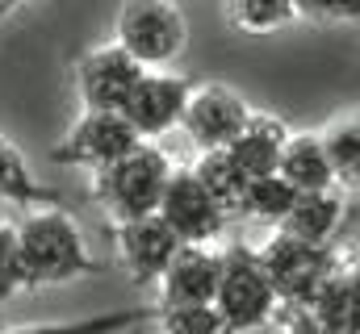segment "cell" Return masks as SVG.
<instances>
[{
  "instance_id": "15",
  "label": "cell",
  "mask_w": 360,
  "mask_h": 334,
  "mask_svg": "<svg viewBox=\"0 0 360 334\" xmlns=\"http://www.w3.org/2000/svg\"><path fill=\"white\" fill-rule=\"evenodd\" d=\"M285 138H289V130L276 121V117H248V126L222 147L226 151V159L239 167L248 180H256V175H272L276 171V159H281V147H285Z\"/></svg>"
},
{
  "instance_id": "19",
  "label": "cell",
  "mask_w": 360,
  "mask_h": 334,
  "mask_svg": "<svg viewBox=\"0 0 360 334\" xmlns=\"http://www.w3.org/2000/svg\"><path fill=\"white\" fill-rule=\"evenodd\" d=\"M0 196L13 201V205H46V201L59 196L55 188H46L42 180H34L25 155H21L4 134H0Z\"/></svg>"
},
{
  "instance_id": "16",
  "label": "cell",
  "mask_w": 360,
  "mask_h": 334,
  "mask_svg": "<svg viewBox=\"0 0 360 334\" xmlns=\"http://www.w3.org/2000/svg\"><path fill=\"white\" fill-rule=\"evenodd\" d=\"M276 175L293 192H327V188H335V175H331V163L323 155L319 134H289L285 147H281V159H276Z\"/></svg>"
},
{
  "instance_id": "27",
  "label": "cell",
  "mask_w": 360,
  "mask_h": 334,
  "mask_svg": "<svg viewBox=\"0 0 360 334\" xmlns=\"http://www.w3.org/2000/svg\"><path fill=\"white\" fill-rule=\"evenodd\" d=\"M126 334H143V326H139V330H126Z\"/></svg>"
},
{
  "instance_id": "2",
  "label": "cell",
  "mask_w": 360,
  "mask_h": 334,
  "mask_svg": "<svg viewBox=\"0 0 360 334\" xmlns=\"http://www.w3.org/2000/svg\"><path fill=\"white\" fill-rule=\"evenodd\" d=\"M168 175H172L168 155L151 142H139L134 151H126L109 167H96V201L109 209L113 222L147 218V213H155Z\"/></svg>"
},
{
  "instance_id": "5",
  "label": "cell",
  "mask_w": 360,
  "mask_h": 334,
  "mask_svg": "<svg viewBox=\"0 0 360 334\" xmlns=\"http://www.w3.org/2000/svg\"><path fill=\"white\" fill-rule=\"evenodd\" d=\"M188 42L184 13L172 0H126L117 13V46L139 67L172 63Z\"/></svg>"
},
{
  "instance_id": "9",
  "label": "cell",
  "mask_w": 360,
  "mask_h": 334,
  "mask_svg": "<svg viewBox=\"0 0 360 334\" xmlns=\"http://www.w3.org/2000/svg\"><path fill=\"white\" fill-rule=\"evenodd\" d=\"M184 100H188V84L180 76H151V72H143L139 84L130 88L126 105H122V117L130 121V130L143 142H151V138L168 134L172 126H180Z\"/></svg>"
},
{
  "instance_id": "21",
  "label": "cell",
  "mask_w": 360,
  "mask_h": 334,
  "mask_svg": "<svg viewBox=\"0 0 360 334\" xmlns=\"http://www.w3.org/2000/svg\"><path fill=\"white\" fill-rule=\"evenodd\" d=\"M293 188L272 171V175H256V180H248V192H243V213H252V218H260V222H269L276 226L281 218H285V209L293 205Z\"/></svg>"
},
{
  "instance_id": "4",
  "label": "cell",
  "mask_w": 360,
  "mask_h": 334,
  "mask_svg": "<svg viewBox=\"0 0 360 334\" xmlns=\"http://www.w3.org/2000/svg\"><path fill=\"white\" fill-rule=\"evenodd\" d=\"M256 259L276 293V305H285V309H302L314 297V288L340 267V255L331 247H314V243L289 239L281 230L256 250Z\"/></svg>"
},
{
  "instance_id": "25",
  "label": "cell",
  "mask_w": 360,
  "mask_h": 334,
  "mask_svg": "<svg viewBox=\"0 0 360 334\" xmlns=\"http://www.w3.org/2000/svg\"><path fill=\"white\" fill-rule=\"evenodd\" d=\"M293 17H310V21H356L360 0H289Z\"/></svg>"
},
{
  "instance_id": "11",
  "label": "cell",
  "mask_w": 360,
  "mask_h": 334,
  "mask_svg": "<svg viewBox=\"0 0 360 334\" xmlns=\"http://www.w3.org/2000/svg\"><path fill=\"white\" fill-rule=\"evenodd\" d=\"M293 314V334H356V267H335Z\"/></svg>"
},
{
  "instance_id": "22",
  "label": "cell",
  "mask_w": 360,
  "mask_h": 334,
  "mask_svg": "<svg viewBox=\"0 0 360 334\" xmlns=\"http://www.w3.org/2000/svg\"><path fill=\"white\" fill-rule=\"evenodd\" d=\"M226 8H231L235 29H248V34H269L293 21L289 0H226Z\"/></svg>"
},
{
  "instance_id": "20",
  "label": "cell",
  "mask_w": 360,
  "mask_h": 334,
  "mask_svg": "<svg viewBox=\"0 0 360 334\" xmlns=\"http://www.w3.org/2000/svg\"><path fill=\"white\" fill-rule=\"evenodd\" d=\"M319 142H323V155H327V163H331L335 184H356V167H360V126H356V117L335 121L327 134H319Z\"/></svg>"
},
{
  "instance_id": "6",
  "label": "cell",
  "mask_w": 360,
  "mask_h": 334,
  "mask_svg": "<svg viewBox=\"0 0 360 334\" xmlns=\"http://www.w3.org/2000/svg\"><path fill=\"white\" fill-rule=\"evenodd\" d=\"M248 117H252V109H248V100L235 88H226V84H201V88H188L180 126H184V134L201 151H222L248 126Z\"/></svg>"
},
{
  "instance_id": "23",
  "label": "cell",
  "mask_w": 360,
  "mask_h": 334,
  "mask_svg": "<svg viewBox=\"0 0 360 334\" xmlns=\"http://www.w3.org/2000/svg\"><path fill=\"white\" fill-rule=\"evenodd\" d=\"M160 334H231L214 305H172L160 309Z\"/></svg>"
},
{
  "instance_id": "12",
  "label": "cell",
  "mask_w": 360,
  "mask_h": 334,
  "mask_svg": "<svg viewBox=\"0 0 360 334\" xmlns=\"http://www.w3.org/2000/svg\"><path fill=\"white\" fill-rule=\"evenodd\" d=\"M218 288V250L205 243H180L160 276V309L172 305H210Z\"/></svg>"
},
{
  "instance_id": "10",
  "label": "cell",
  "mask_w": 360,
  "mask_h": 334,
  "mask_svg": "<svg viewBox=\"0 0 360 334\" xmlns=\"http://www.w3.org/2000/svg\"><path fill=\"white\" fill-rule=\"evenodd\" d=\"M143 76V67L117 46V42H109V46H96L89 51L84 59H80V67H76V80H80V96H84V109H101V113H122V105H126V96H130V88L139 84Z\"/></svg>"
},
{
  "instance_id": "3",
  "label": "cell",
  "mask_w": 360,
  "mask_h": 334,
  "mask_svg": "<svg viewBox=\"0 0 360 334\" xmlns=\"http://www.w3.org/2000/svg\"><path fill=\"white\" fill-rule=\"evenodd\" d=\"M222 322L231 326V334H248V330H264L276 318V293H272L269 276L256 259L252 247H231L218 250V288L210 301Z\"/></svg>"
},
{
  "instance_id": "24",
  "label": "cell",
  "mask_w": 360,
  "mask_h": 334,
  "mask_svg": "<svg viewBox=\"0 0 360 334\" xmlns=\"http://www.w3.org/2000/svg\"><path fill=\"white\" fill-rule=\"evenodd\" d=\"M25 288V276H21V259H17V230L0 222V305Z\"/></svg>"
},
{
  "instance_id": "7",
  "label": "cell",
  "mask_w": 360,
  "mask_h": 334,
  "mask_svg": "<svg viewBox=\"0 0 360 334\" xmlns=\"http://www.w3.org/2000/svg\"><path fill=\"white\" fill-rule=\"evenodd\" d=\"M143 138L130 130V121L122 113H101V109H89L72 134L51 151L55 163H76V167H109L113 159H122L126 151H134Z\"/></svg>"
},
{
  "instance_id": "1",
  "label": "cell",
  "mask_w": 360,
  "mask_h": 334,
  "mask_svg": "<svg viewBox=\"0 0 360 334\" xmlns=\"http://www.w3.org/2000/svg\"><path fill=\"white\" fill-rule=\"evenodd\" d=\"M13 230H17V259H21L25 288L101 276V263L89 255L84 234L63 209H38Z\"/></svg>"
},
{
  "instance_id": "26",
  "label": "cell",
  "mask_w": 360,
  "mask_h": 334,
  "mask_svg": "<svg viewBox=\"0 0 360 334\" xmlns=\"http://www.w3.org/2000/svg\"><path fill=\"white\" fill-rule=\"evenodd\" d=\"M21 4H25V0H0V21H4L13 8H21Z\"/></svg>"
},
{
  "instance_id": "8",
  "label": "cell",
  "mask_w": 360,
  "mask_h": 334,
  "mask_svg": "<svg viewBox=\"0 0 360 334\" xmlns=\"http://www.w3.org/2000/svg\"><path fill=\"white\" fill-rule=\"evenodd\" d=\"M155 213L164 218V226L176 234L180 243H210V239L222 234V226H226V213L210 201V192L197 184V175H193L188 167H184V171L172 167Z\"/></svg>"
},
{
  "instance_id": "17",
  "label": "cell",
  "mask_w": 360,
  "mask_h": 334,
  "mask_svg": "<svg viewBox=\"0 0 360 334\" xmlns=\"http://www.w3.org/2000/svg\"><path fill=\"white\" fill-rule=\"evenodd\" d=\"M197 175V184L210 192V201L231 218L243 213V192H248V175L226 159V151H201V159L188 167Z\"/></svg>"
},
{
  "instance_id": "14",
  "label": "cell",
  "mask_w": 360,
  "mask_h": 334,
  "mask_svg": "<svg viewBox=\"0 0 360 334\" xmlns=\"http://www.w3.org/2000/svg\"><path fill=\"white\" fill-rule=\"evenodd\" d=\"M340 226H344V201H340L335 188H327V192H297L293 205L285 209V218L276 222L281 234L314 243V247H331Z\"/></svg>"
},
{
  "instance_id": "13",
  "label": "cell",
  "mask_w": 360,
  "mask_h": 334,
  "mask_svg": "<svg viewBox=\"0 0 360 334\" xmlns=\"http://www.w3.org/2000/svg\"><path fill=\"white\" fill-rule=\"evenodd\" d=\"M176 247H180V239L164 226L160 213H147V218H134V222H117V255L130 267L134 284L160 280L168 259L176 255Z\"/></svg>"
},
{
  "instance_id": "18",
  "label": "cell",
  "mask_w": 360,
  "mask_h": 334,
  "mask_svg": "<svg viewBox=\"0 0 360 334\" xmlns=\"http://www.w3.org/2000/svg\"><path fill=\"white\" fill-rule=\"evenodd\" d=\"M155 309H113V314H96V318H80V322H42V326H17V330H0V334H126L139 330L147 322H155Z\"/></svg>"
}]
</instances>
